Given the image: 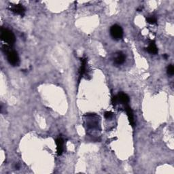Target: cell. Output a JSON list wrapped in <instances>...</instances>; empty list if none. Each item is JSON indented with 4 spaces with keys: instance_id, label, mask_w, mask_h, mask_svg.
Instances as JSON below:
<instances>
[{
    "instance_id": "obj_1",
    "label": "cell",
    "mask_w": 174,
    "mask_h": 174,
    "mask_svg": "<svg viewBox=\"0 0 174 174\" xmlns=\"http://www.w3.org/2000/svg\"><path fill=\"white\" fill-rule=\"evenodd\" d=\"M3 50L6 52L8 61L10 64L12 65L13 66L19 65L20 61L17 52L15 51V50H10V48L8 47V46H3Z\"/></svg>"
},
{
    "instance_id": "obj_2",
    "label": "cell",
    "mask_w": 174,
    "mask_h": 174,
    "mask_svg": "<svg viewBox=\"0 0 174 174\" xmlns=\"http://www.w3.org/2000/svg\"><path fill=\"white\" fill-rule=\"evenodd\" d=\"M1 39L8 45H13L15 42V36L10 30L7 29H1Z\"/></svg>"
},
{
    "instance_id": "obj_3",
    "label": "cell",
    "mask_w": 174,
    "mask_h": 174,
    "mask_svg": "<svg viewBox=\"0 0 174 174\" xmlns=\"http://www.w3.org/2000/svg\"><path fill=\"white\" fill-rule=\"evenodd\" d=\"M110 35L115 40H120L123 37V30L120 26L114 25L110 28Z\"/></svg>"
},
{
    "instance_id": "obj_4",
    "label": "cell",
    "mask_w": 174,
    "mask_h": 174,
    "mask_svg": "<svg viewBox=\"0 0 174 174\" xmlns=\"http://www.w3.org/2000/svg\"><path fill=\"white\" fill-rule=\"evenodd\" d=\"M11 11L14 13L17 14V15L23 16L25 15V9L22 5L18 4V5L13 6L11 8Z\"/></svg>"
},
{
    "instance_id": "obj_5",
    "label": "cell",
    "mask_w": 174,
    "mask_h": 174,
    "mask_svg": "<svg viewBox=\"0 0 174 174\" xmlns=\"http://www.w3.org/2000/svg\"><path fill=\"white\" fill-rule=\"evenodd\" d=\"M117 101L118 103H121V104H127L129 102V97L127 94L124 93H120L118 95L116 96Z\"/></svg>"
},
{
    "instance_id": "obj_6",
    "label": "cell",
    "mask_w": 174,
    "mask_h": 174,
    "mask_svg": "<svg viewBox=\"0 0 174 174\" xmlns=\"http://www.w3.org/2000/svg\"><path fill=\"white\" fill-rule=\"evenodd\" d=\"M56 148H57V153L58 155H61L63 152V145H64V141L61 137H58L56 140Z\"/></svg>"
},
{
    "instance_id": "obj_7",
    "label": "cell",
    "mask_w": 174,
    "mask_h": 174,
    "mask_svg": "<svg viewBox=\"0 0 174 174\" xmlns=\"http://www.w3.org/2000/svg\"><path fill=\"white\" fill-rule=\"evenodd\" d=\"M125 110H126V112L127 114V116H128V118L129 122H130V124L132 127L135 126V120L134 118H133V111L131 110V108L129 106H127L126 108H125Z\"/></svg>"
},
{
    "instance_id": "obj_8",
    "label": "cell",
    "mask_w": 174,
    "mask_h": 174,
    "mask_svg": "<svg viewBox=\"0 0 174 174\" xmlns=\"http://www.w3.org/2000/svg\"><path fill=\"white\" fill-rule=\"evenodd\" d=\"M125 55L122 52H118V54H117V55L116 56V58H115L114 59V61H115V63L116 65H121L123 63L125 62Z\"/></svg>"
},
{
    "instance_id": "obj_9",
    "label": "cell",
    "mask_w": 174,
    "mask_h": 174,
    "mask_svg": "<svg viewBox=\"0 0 174 174\" xmlns=\"http://www.w3.org/2000/svg\"><path fill=\"white\" fill-rule=\"evenodd\" d=\"M147 50H148V52H150V53H151V54H157L158 52V48L154 42H151L150 44L148 46V48H147Z\"/></svg>"
},
{
    "instance_id": "obj_10",
    "label": "cell",
    "mask_w": 174,
    "mask_h": 174,
    "mask_svg": "<svg viewBox=\"0 0 174 174\" xmlns=\"http://www.w3.org/2000/svg\"><path fill=\"white\" fill-rule=\"evenodd\" d=\"M86 59L82 60V65H81L80 69V79L82 78L83 75H84L85 70H86Z\"/></svg>"
},
{
    "instance_id": "obj_11",
    "label": "cell",
    "mask_w": 174,
    "mask_h": 174,
    "mask_svg": "<svg viewBox=\"0 0 174 174\" xmlns=\"http://www.w3.org/2000/svg\"><path fill=\"white\" fill-rule=\"evenodd\" d=\"M167 74L169 76H173L174 74V68L172 65H170L167 68Z\"/></svg>"
},
{
    "instance_id": "obj_12",
    "label": "cell",
    "mask_w": 174,
    "mask_h": 174,
    "mask_svg": "<svg viewBox=\"0 0 174 174\" xmlns=\"http://www.w3.org/2000/svg\"><path fill=\"white\" fill-rule=\"evenodd\" d=\"M147 22L150 24H151V25H155V24L157 23V19L155 17H149L148 18V19H146Z\"/></svg>"
},
{
    "instance_id": "obj_13",
    "label": "cell",
    "mask_w": 174,
    "mask_h": 174,
    "mask_svg": "<svg viewBox=\"0 0 174 174\" xmlns=\"http://www.w3.org/2000/svg\"><path fill=\"white\" fill-rule=\"evenodd\" d=\"M112 116H113V114H112V112H106L104 114L105 118H108V119L110 118Z\"/></svg>"
},
{
    "instance_id": "obj_14",
    "label": "cell",
    "mask_w": 174,
    "mask_h": 174,
    "mask_svg": "<svg viewBox=\"0 0 174 174\" xmlns=\"http://www.w3.org/2000/svg\"><path fill=\"white\" fill-rule=\"evenodd\" d=\"M163 56H164V58H167V57H168V56L167 55V54H164Z\"/></svg>"
}]
</instances>
